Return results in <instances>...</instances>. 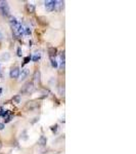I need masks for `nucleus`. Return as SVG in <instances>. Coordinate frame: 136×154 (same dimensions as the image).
Returning <instances> with one entry per match:
<instances>
[{
	"label": "nucleus",
	"instance_id": "f257e3e1",
	"mask_svg": "<svg viewBox=\"0 0 136 154\" xmlns=\"http://www.w3.org/2000/svg\"><path fill=\"white\" fill-rule=\"evenodd\" d=\"M35 89V86H34V83L32 81H28L24 84V86L21 88V94H24V95H30L34 91Z\"/></svg>",
	"mask_w": 136,
	"mask_h": 154
},
{
	"label": "nucleus",
	"instance_id": "f03ea898",
	"mask_svg": "<svg viewBox=\"0 0 136 154\" xmlns=\"http://www.w3.org/2000/svg\"><path fill=\"white\" fill-rule=\"evenodd\" d=\"M40 107V103L38 101H30L26 104L25 109L28 111H35Z\"/></svg>",
	"mask_w": 136,
	"mask_h": 154
},
{
	"label": "nucleus",
	"instance_id": "7ed1b4c3",
	"mask_svg": "<svg viewBox=\"0 0 136 154\" xmlns=\"http://www.w3.org/2000/svg\"><path fill=\"white\" fill-rule=\"evenodd\" d=\"M0 11H1L2 16L4 17H8L9 13H10V8H9V5L6 1H1L0 2Z\"/></svg>",
	"mask_w": 136,
	"mask_h": 154
},
{
	"label": "nucleus",
	"instance_id": "20e7f679",
	"mask_svg": "<svg viewBox=\"0 0 136 154\" xmlns=\"http://www.w3.org/2000/svg\"><path fill=\"white\" fill-rule=\"evenodd\" d=\"M20 73H21L20 68H18L17 66H14V67L11 68L10 73H9V76H10V78H12V79H16V78H18Z\"/></svg>",
	"mask_w": 136,
	"mask_h": 154
},
{
	"label": "nucleus",
	"instance_id": "39448f33",
	"mask_svg": "<svg viewBox=\"0 0 136 154\" xmlns=\"http://www.w3.org/2000/svg\"><path fill=\"white\" fill-rule=\"evenodd\" d=\"M44 5H45V8L47 11H53L54 6H55V0H48V1H45Z\"/></svg>",
	"mask_w": 136,
	"mask_h": 154
},
{
	"label": "nucleus",
	"instance_id": "423d86ee",
	"mask_svg": "<svg viewBox=\"0 0 136 154\" xmlns=\"http://www.w3.org/2000/svg\"><path fill=\"white\" fill-rule=\"evenodd\" d=\"M29 73H30V71H29V69H23L22 70V72L20 73V81H24L27 77H28V75H29Z\"/></svg>",
	"mask_w": 136,
	"mask_h": 154
},
{
	"label": "nucleus",
	"instance_id": "0eeeda50",
	"mask_svg": "<svg viewBox=\"0 0 136 154\" xmlns=\"http://www.w3.org/2000/svg\"><path fill=\"white\" fill-rule=\"evenodd\" d=\"M65 6V2L64 1H56L55 0V6H54V10L56 11H61Z\"/></svg>",
	"mask_w": 136,
	"mask_h": 154
},
{
	"label": "nucleus",
	"instance_id": "6e6552de",
	"mask_svg": "<svg viewBox=\"0 0 136 154\" xmlns=\"http://www.w3.org/2000/svg\"><path fill=\"white\" fill-rule=\"evenodd\" d=\"M10 59V54L9 53H3L0 55V62H7Z\"/></svg>",
	"mask_w": 136,
	"mask_h": 154
},
{
	"label": "nucleus",
	"instance_id": "1a4fd4ad",
	"mask_svg": "<svg viewBox=\"0 0 136 154\" xmlns=\"http://www.w3.org/2000/svg\"><path fill=\"white\" fill-rule=\"evenodd\" d=\"M26 10L29 13H33L35 12V5L33 3H27L26 4Z\"/></svg>",
	"mask_w": 136,
	"mask_h": 154
},
{
	"label": "nucleus",
	"instance_id": "9d476101",
	"mask_svg": "<svg viewBox=\"0 0 136 154\" xmlns=\"http://www.w3.org/2000/svg\"><path fill=\"white\" fill-rule=\"evenodd\" d=\"M56 53H57V49L55 47H49L48 48V54H49L50 58H54L56 56Z\"/></svg>",
	"mask_w": 136,
	"mask_h": 154
},
{
	"label": "nucleus",
	"instance_id": "9b49d317",
	"mask_svg": "<svg viewBox=\"0 0 136 154\" xmlns=\"http://www.w3.org/2000/svg\"><path fill=\"white\" fill-rule=\"evenodd\" d=\"M12 102L15 103V104H20V103H22V97L20 95H15L12 98Z\"/></svg>",
	"mask_w": 136,
	"mask_h": 154
},
{
	"label": "nucleus",
	"instance_id": "f8f14e48",
	"mask_svg": "<svg viewBox=\"0 0 136 154\" xmlns=\"http://www.w3.org/2000/svg\"><path fill=\"white\" fill-rule=\"evenodd\" d=\"M34 81L37 82V83L40 82V72L39 71H36L34 73Z\"/></svg>",
	"mask_w": 136,
	"mask_h": 154
},
{
	"label": "nucleus",
	"instance_id": "ddd939ff",
	"mask_svg": "<svg viewBox=\"0 0 136 154\" xmlns=\"http://www.w3.org/2000/svg\"><path fill=\"white\" fill-rule=\"evenodd\" d=\"M46 143H47V139L45 138V137H41L40 138V140H39V144L41 145V146H45L46 145Z\"/></svg>",
	"mask_w": 136,
	"mask_h": 154
},
{
	"label": "nucleus",
	"instance_id": "4468645a",
	"mask_svg": "<svg viewBox=\"0 0 136 154\" xmlns=\"http://www.w3.org/2000/svg\"><path fill=\"white\" fill-rule=\"evenodd\" d=\"M50 61H51V65L53 68H57V62L55 61L54 58H50Z\"/></svg>",
	"mask_w": 136,
	"mask_h": 154
},
{
	"label": "nucleus",
	"instance_id": "2eb2a0df",
	"mask_svg": "<svg viewBox=\"0 0 136 154\" xmlns=\"http://www.w3.org/2000/svg\"><path fill=\"white\" fill-rule=\"evenodd\" d=\"M61 63H62V66L64 67L65 66V51H63L62 53V55H61Z\"/></svg>",
	"mask_w": 136,
	"mask_h": 154
},
{
	"label": "nucleus",
	"instance_id": "dca6fc26",
	"mask_svg": "<svg viewBox=\"0 0 136 154\" xmlns=\"http://www.w3.org/2000/svg\"><path fill=\"white\" fill-rule=\"evenodd\" d=\"M60 95L61 96H65V86L63 85V86H61V88H60Z\"/></svg>",
	"mask_w": 136,
	"mask_h": 154
},
{
	"label": "nucleus",
	"instance_id": "f3484780",
	"mask_svg": "<svg viewBox=\"0 0 136 154\" xmlns=\"http://www.w3.org/2000/svg\"><path fill=\"white\" fill-rule=\"evenodd\" d=\"M39 59H40V54L35 55V56H34V58H33V61H34V62H37Z\"/></svg>",
	"mask_w": 136,
	"mask_h": 154
},
{
	"label": "nucleus",
	"instance_id": "a211bd4d",
	"mask_svg": "<svg viewBox=\"0 0 136 154\" xmlns=\"http://www.w3.org/2000/svg\"><path fill=\"white\" fill-rule=\"evenodd\" d=\"M30 60H31V58H30V57H26V58H25V60H24V63H25V64H28V63L30 62Z\"/></svg>",
	"mask_w": 136,
	"mask_h": 154
},
{
	"label": "nucleus",
	"instance_id": "6ab92c4d",
	"mask_svg": "<svg viewBox=\"0 0 136 154\" xmlns=\"http://www.w3.org/2000/svg\"><path fill=\"white\" fill-rule=\"evenodd\" d=\"M11 118H12V116H11V115H9V116L5 117V119H4V120H5V122H9V121L11 120Z\"/></svg>",
	"mask_w": 136,
	"mask_h": 154
},
{
	"label": "nucleus",
	"instance_id": "aec40b11",
	"mask_svg": "<svg viewBox=\"0 0 136 154\" xmlns=\"http://www.w3.org/2000/svg\"><path fill=\"white\" fill-rule=\"evenodd\" d=\"M17 56H18V57H22V50H21V47L17 48Z\"/></svg>",
	"mask_w": 136,
	"mask_h": 154
},
{
	"label": "nucleus",
	"instance_id": "412c9836",
	"mask_svg": "<svg viewBox=\"0 0 136 154\" xmlns=\"http://www.w3.org/2000/svg\"><path fill=\"white\" fill-rule=\"evenodd\" d=\"M4 128V124L3 123H0V131H2Z\"/></svg>",
	"mask_w": 136,
	"mask_h": 154
},
{
	"label": "nucleus",
	"instance_id": "4be33fe9",
	"mask_svg": "<svg viewBox=\"0 0 136 154\" xmlns=\"http://www.w3.org/2000/svg\"><path fill=\"white\" fill-rule=\"evenodd\" d=\"M2 38H3V34L1 33V31H0V40H1Z\"/></svg>",
	"mask_w": 136,
	"mask_h": 154
},
{
	"label": "nucleus",
	"instance_id": "5701e85b",
	"mask_svg": "<svg viewBox=\"0 0 136 154\" xmlns=\"http://www.w3.org/2000/svg\"><path fill=\"white\" fill-rule=\"evenodd\" d=\"M1 94H2V88L0 87V96H1Z\"/></svg>",
	"mask_w": 136,
	"mask_h": 154
},
{
	"label": "nucleus",
	"instance_id": "b1692460",
	"mask_svg": "<svg viewBox=\"0 0 136 154\" xmlns=\"http://www.w3.org/2000/svg\"><path fill=\"white\" fill-rule=\"evenodd\" d=\"M1 146H2V145H1V142H0V149H1Z\"/></svg>",
	"mask_w": 136,
	"mask_h": 154
}]
</instances>
